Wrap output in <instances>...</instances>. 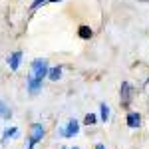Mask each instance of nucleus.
<instances>
[{
    "mask_svg": "<svg viewBox=\"0 0 149 149\" xmlns=\"http://www.w3.org/2000/svg\"><path fill=\"white\" fill-rule=\"evenodd\" d=\"M50 2H60V0H50Z\"/></svg>",
    "mask_w": 149,
    "mask_h": 149,
    "instance_id": "dca6fc26",
    "label": "nucleus"
},
{
    "mask_svg": "<svg viewBox=\"0 0 149 149\" xmlns=\"http://www.w3.org/2000/svg\"><path fill=\"white\" fill-rule=\"evenodd\" d=\"M86 123H88V125H93V123H95V115H93V113L86 115Z\"/></svg>",
    "mask_w": 149,
    "mask_h": 149,
    "instance_id": "4468645a",
    "label": "nucleus"
},
{
    "mask_svg": "<svg viewBox=\"0 0 149 149\" xmlns=\"http://www.w3.org/2000/svg\"><path fill=\"white\" fill-rule=\"evenodd\" d=\"M20 133H18V127H6L4 129V133H2V139L6 141V139H10V137H18Z\"/></svg>",
    "mask_w": 149,
    "mask_h": 149,
    "instance_id": "6e6552de",
    "label": "nucleus"
},
{
    "mask_svg": "<svg viewBox=\"0 0 149 149\" xmlns=\"http://www.w3.org/2000/svg\"><path fill=\"white\" fill-rule=\"evenodd\" d=\"M44 137V125L42 123H32L30 133H28V149H34V145L38 141H42Z\"/></svg>",
    "mask_w": 149,
    "mask_h": 149,
    "instance_id": "f03ea898",
    "label": "nucleus"
},
{
    "mask_svg": "<svg viewBox=\"0 0 149 149\" xmlns=\"http://www.w3.org/2000/svg\"><path fill=\"white\" fill-rule=\"evenodd\" d=\"M48 70H50V64H48L46 58H36V60H32L30 76L40 81H44V78H48Z\"/></svg>",
    "mask_w": 149,
    "mask_h": 149,
    "instance_id": "f257e3e1",
    "label": "nucleus"
},
{
    "mask_svg": "<svg viewBox=\"0 0 149 149\" xmlns=\"http://www.w3.org/2000/svg\"><path fill=\"white\" fill-rule=\"evenodd\" d=\"M139 123H141L139 113H129V115H127V125H129V127H137Z\"/></svg>",
    "mask_w": 149,
    "mask_h": 149,
    "instance_id": "9d476101",
    "label": "nucleus"
},
{
    "mask_svg": "<svg viewBox=\"0 0 149 149\" xmlns=\"http://www.w3.org/2000/svg\"><path fill=\"white\" fill-rule=\"evenodd\" d=\"M78 34H80V38L88 40V38H92V36H93V32H92V28H90V26H80Z\"/></svg>",
    "mask_w": 149,
    "mask_h": 149,
    "instance_id": "9b49d317",
    "label": "nucleus"
},
{
    "mask_svg": "<svg viewBox=\"0 0 149 149\" xmlns=\"http://www.w3.org/2000/svg\"><path fill=\"white\" fill-rule=\"evenodd\" d=\"M48 78L52 81H58L60 78H62V66H54V68L48 70Z\"/></svg>",
    "mask_w": 149,
    "mask_h": 149,
    "instance_id": "423d86ee",
    "label": "nucleus"
},
{
    "mask_svg": "<svg viewBox=\"0 0 149 149\" xmlns=\"http://www.w3.org/2000/svg\"><path fill=\"white\" fill-rule=\"evenodd\" d=\"M107 117H109V107H107L105 103H102V119H103V121H105Z\"/></svg>",
    "mask_w": 149,
    "mask_h": 149,
    "instance_id": "f8f14e48",
    "label": "nucleus"
},
{
    "mask_svg": "<svg viewBox=\"0 0 149 149\" xmlns=\"http://www.w3.org/2000/svg\"><path fill=\"white\" fill-rule=\"evenodd\" d=\"M46 2H50V0H34V2H32V10L40 8V6H42V4H46Z\"/></svg>",
    "mask_w": 149,
    "mask_h": 149,
    "instance_id": "ddd939ff",
    "label": "nucleus"
},
{
    "mask_svg": "<svg viewBox=\"0 0 149 149\" xmlns=\"http://www.w3.org/2000/svg\"><path fill=\"white\" fill-rule=\"evenodd\" d=\"M129 92H131V88H129V84H121V100H123V105L129 103Z\"/></svg>",
    "mask_w": 149,
    "mask_h": 149,
    "instance_id": "1a4fd4ad",
    "label": "nucleus"
},
{
    "mask_svg": "<svg viewBox=\"0 0 149 149\" xmlns=\"http://www.w3.org/2000/svg\"><path fill=\"white\" fill-rule=\"evenodd\" d=\"M26 90H28V93L36 95V93L42 90V81L36 80V78H32V76H28V80H26Z\"/></svg>",
    "mask_w": 149,
    "mask_h": 149,
    "instance_id": "39448f33",
    "label": "nucleus"
},
{
    "mask_svg": "<svg viewBox=\"0 0 149 149\" xmlns=\"http://www.w3.org/2000/svg\"><path fill=\"white\" fill-rule=\"evenodd\" d=\"M78 131H80V123L76 119H70L68 125L60 127V135L62 137H74V135H78Z\"/></svg>",
    "mask_w": 149,
    "mask_h": 149,
    "instance_id": "7ed1b4c3",
    "label": "nucleus"
},
{
    "mask_svg": "<svg viewBox=\"0 0 149 149\" xmlns=\"http://www.w3.org/2000/svg\"><path fill=\"white\" fill-rule=\"evenodd\" d=\"M0 117H2V119H10L12 117V109L6 105L4 100H0Z\"/></svg>",
    "mask_w": 149,
    "mask_h": 149,
    "instance_id": "0eeeda50",
    "label": "nucleus"
},
{
    "mask_svg": "<svg viewBox=\"0 0 149 149\" xmlns=\"http://www.w3.org/2000/svg\"><path fill=\"white\" fill-rule=\"evenodd\" d=\"M95 149H105V147H103V145H97V147H95Z\"/></svg>",
    "mask_w": 149,
    "mask_h": 149,
    "instance_id": "2eb2a0df",
    "label": "nucleus"
},
{
    "mask_svg": "<svg viewBox=\"0 0 149 149\" xmlns=\"http://www.w3.org/2000/svg\"><path fill=\"white\" fill-rule=\"evenodd\" d=\"M20 62H22V50H16V52H12L8 56V66H10L12 72H16L20 68Z\"/></svg>",
    "mask_w": 149,
    "mask_h": 149,
    "instance_id": "20e7f679",
    "label": "nucleus"
}]
</instances>
